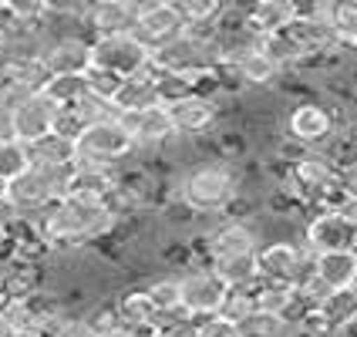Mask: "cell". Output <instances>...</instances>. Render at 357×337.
I'll use <instances>...</instances> for the list:
<instances>
[{"label": "cell", "instance_id": "1", "mask_svg": "<svg viewBox=\"0 0 357 337\" xmlns=\"http://www.w3.org/2000/svg\"><path fill=\"white\" fill-rule=\"evenodd\" d=\"M243 193V176L236 165L219 159H206L199 165L182 169L178 176V202L202 223V219H219L233 209V202Z\"/></svg>", "mask_w": 357, "mask_h": 337}, {"label": "cell", "instance_id": "2", "mask_svg": "<svg viewBox=\"0 0 357 337\" xmlns=\"http://www.w3.org/2000/svg\"><path fill=\"white\" fill-rule=\"evenodd\" d=\"M135 145L119 119H105L84 125L75 139V165H101V169H121L128 159H135Z\"/></svg>", "mask_w": 357, "mask_h": 337}, {"label": "cell", "instance_id": "3", "mask_svg": "<svg viewBox=\"0 0 357 337\" xmlns=\"http://www.w3.org/2000/svg\"><path fill=\"white\" fill-rule=\"evenodd\" d=\"M314 257L300 239H263L257 250V277L266 283L297 287L303 277L314 274Z\"/></svg>", "mask_w": 357, "mask_h": 337}, {"label": "cell", "instance_id": "4", "mask_svg": "<svg viewBox=\"0 0 357 337\" xmlns=\"http://www.w3.org/2000/svg\"><path fill=\"white\" fill-rule=\"evenodd\" d=\"M337 132H340V119H337V112H334V105L317 101V98L297 101L290 108L287 121H283V135L294 139L297 145H303L307 152H324L334 142Z\"/></svg>", "mask_w": 357, "mask_h": 337}, {"label": "cell", "instance_id": "5", "mask_svg": "<svg viewBox=\"0 0 357 337\" xmlns=\"http://www.w3.org/2000/svg\"><path fill=\"white\" fill-rule=\"evenodd\" d=\"M182 34H185V20L178 14L176 0H149V3H139V17H135V27H132V38L139 40L149 54L165 51Z\"/></svg>", "mask_w": 357, "mask_h": 337}, {"label": "cell", "instance_id": "6", "mask_svg": "<svg viewBox=\"0 0 357 337\" xmlns=\"http://www.w3.org/2000/svg\"><path fill=\"white\" fill-rule=\"evenodd\" d=\"M40 64L47 78H84L91 71V38L81 31L51 34L40 44Z\"/></svg>", "mask_w": 357, "mask_h": 337}, {"label": "cell", "instance_id": "7", "mask_svg": "<svg viewBox=\"0 0 357 337\" xmlns=\"http://www.w3.org/2000/svg\"><path fill=\"white\" fill-rule=\"evenodd\" d=\"M229 294V283L219 277L213 267H192L185 274H178V297L182 310L192 320L213 317L222 310V300Z\"/></svg>", "mask_w": 357, "mask_h": 337}, {"label": "cell", "instance_id": "8", "mask_svg": "<svg viewBox=\"0 0 357 337\" xmlns=\"http://www.w3.org/2000/svg\"><path fill=\"white\" fill-rule=\"evenodd\" d=\"M149 64H152V54L132 34H112V38L91 40V68L108 71L115 78H135L142 71H149Z\"/></svg>", "mask_w": 357, "mask_h": 337}, {"label": "cell", "instance_id": "9", "mask_svg": "<svg viewBox=\"0 0 357 337\" xmlns=\"http://www.w3.org/2000/svg\"><path fill=\"white\" fill-rule=\"evenodd\" d=\"M216 54L209 40L196 38V34H182L176 44H169L165 51L152 54V68L162 75H182V78H199L206 71H213Z\"/></svg>", "mask_w": 357, "mask_h": 337}, {"label": "cell", "instance_id": "10", "mask_svg": "<svg viewBox=\"0 0 357 337\" xmlns=\"http://www.w3.org/2000/svg\"><path fill=\"white\" fill-rule=\"evenodd\" d=\"M121 128L128 132V139L135 145V152H162L169 145H176L178 135L169 121V112L165 105H155V108H142V112H128V115H119Z\"/></svg>", "mask_w": 357, "mask_h": 337}, {"label": "cell", "instance_id": "11", "mask_svg": "<svg viewBox=\"0 0 357 337\" xmlns=\"http://www.w3.org/2000/svg\"><path fill=\"white\" fill-rule=\"evenodd\" d=\"M165 112H169V121H172L176 135L189 142L206 139L222 125V105L213 98H199V95L172 101V105H165Z\"/></svg>", "mask_w": 357, "mask_h": 337}, {"label": "cell", "instance_id": "12", "mask_svg": "<svg viewBox=\"0 0 357 337\" xmlns=\"http://www.w3.org/2000/svg\"><path fill=\"white\" fill-rule=\"evenodd\" d=\"M354 237L357 226L344 213H314V216L303 223V237L300 243L310 250V253H337V250H354Z\"/></svg>", "mask_w": 357, "mask_h": 337}, {"label": "cell", "instance_id": "13", "mask_svg": "<svg viewBox=\"0 0 357 337\" xmlns=\"http://www.w3.org/2000/svg\"><path fill=\"white\" fill-rule=\"evenodd\" d=\"M58 105L47 98L44 91H34L27 98L10 105V119H14V139L20 145H34V142L47 139L54 132V119H58Z\"/></svg>", "mask_w": 357, "mask_h": 337}, {"label": "cell", "instance_id": "14", "mask_svg": "<svg viewBox=\"0 0 357 337\" xmlns=\"http://www.w3.org/2000/svg\"><path fill=\"white\" fill-rule=\"evenodd\" d=\"M139 17V3L135 0H95L84 3V17H81V34L88 38H112V34H132Z\"/></svg>", "mask_w": 357, "mask_h": 337}, {"label": "cell", "instance_id": "15", "mask_svg": "<svg viewBox=\"0 0 357 337\" xmlns=\"http://www.w3.org/2000/svg\"><path fill=\"white\" fill-rule=\"evenodd\" d=\"M112 304H115L121 327H128V331H135L142 337L159 331V314H155V307H152V300H149L142 283H132V287H125L119 294H112Z\"/></svg>", "mask_w": 357, "mask_h": 337}, {"label": "cell", "instance_id": "16", "mask_svg": "<svg viewBox=\"0 0 357 337\" xmlns=\"http://www.w3.org/2000/svg\"><path fill=\"white\" fill-rule=\"evenodd\" d=\"M297 20V3L294 0H257L246 7V24L257 40L277 38Z\"/></svg>", "mask_w": 357, "mask_h": 337}, {"label": "cell", "instance_id": "17", "mask_svg": "<svg viewBox=\"0 0 357 337\" xmlns=\"http://www.w3.org/2000/svg\"><path fill=\"white\" fill-rule=\"evenodd\" d=\"M236 61V71H239V81H243V91H257V88H277L280 75H283V68H280L277 61L270 58L263 47H250V51H243Z\"/></svg>", "mask_w": 357, "mask_h": 337}, {"label": "cell", "instance_id": "18", "mask_svg": "<svg viewBox=\"0 0 357 337\" xmlns=\"http://www.w3.org/2000/svg\"><path fill=\"white\" fill-rule=\"evenodd\" d=\"M314 277L337 290H351L357 283V253L354 250H337V253H317L314 257Z\"/></svg>", "mask_w": 357, "mask_h": 337}, {"label": "cell", "instance_id": "19", "mask_svg": "<svg viewBox=\"0 0 357 337\" xmlns=\"http://www.w3.org/2000/svg\"><path fill=\"white\" fill-rule=\"evenodd\" d=\"M115 112L119 115H128V112H142V108H155L162 105L159 101V91H155V78H152V64H149V71H142L135 78H125L119 88V95H115Z\"/></svg>", "mask_w": 357, "mask_h": 337}, {"label": "cell", "instance_id": "20", "mask_svg": "<svg viewBox=\"0 0 357 337\" xmlns=\"http://www.w3.org/2000/svg\"><path fill=\"white\" fill-rule=\"evenodd\" d=\"M176 3L182 20H185V34H196V38L213 44L216 24L226 14V3H219V0H176Z\"/></svg>", "mask_w": 357, "mask_h": 337}, {"label": "cell", "instance_id": "21", "mask_svg": "<svg viewBox=\"0 0 357 337\" xmlns=\"http://www.w3.org/2000/svg\"><path fill=\"white\" fill-rule=\"evenodd\" d=\"M327 27L344 54H357V0H334L327 14Z\"/></svg>", "mask_w": 357, "mask_h": 337}, {"label": "cell", "instance_id": "22", "mask_svg": "<svg viewBox=\"0 0 357 337\" xmlns=\"http://www.w3.org/2000/svg\"><path fill=\"white\" fill-rule=\"evenodd\" d=\"M145 287V294L152 300V307H155V314H159V324L165 317H172L182 310V297H178V274H165V277H152L142 283Z\"/></svg>", "mask_w": 357, "mask_h": 337}, {"label": "cell", "instance_id": "23", "mask_svg": "<svg viewBox=\"0 0 357 337\" xmlns=\"http://www.w3.org/2000/svg\"><path fill=\"white\" fill-rule=\"evenodd\" d=\"M27 159L34 165H75V142L61 139V135H47V139L27 145Z\"/></svg>", "mask_w": 357, "mask_h": 337}, {"label": "cell", "instance_id": "24", "mask_svg": "<svg viewBox=\"0 0 357 337\" xmlns=\"http://www.w3.org/2000/svg\"><path fill=\"white\" fill-rule=\"evenodd\" d=\"M213 270L226 280L229 287H250L257 283V253H236V257H216Z\"/></svg>", "mask_w": 357, "mask_h": 337}, {"label": "cell", "instance_id": "25", "mask_svg": "<svg viewBox=\"0 0 357 337\" xmlns=\"http://www.w3.org/2000/svg\"><path fill=\"white\" fill-rule=\"evenodd\" d=\"M44 95L58 108H75L78 101L88 98V78H47Z\"/></svg>", "mask_w": 357, "mask_h": 337}, {"label": "cell", "instance_id": "26", "mask_svg": "<svg viewBox=\"0 0 357 337\" xmlns=\"http://www.w3.org/2000/svg\"><path fill=\"white\" fill-rule=\"evenodd\" d=\"M327 320H331V327H334V334H340V327L347 324V320L357 317V290H337V294H331V300L320 307Z\"/></svg>", "mask_w": 357, "mask_h": 337}, {"label": "cell", "instance_id": "27", "mask_svg": "<svg viewBox=\"0 0 357 337\" xmlns=\"http://www.w3.org/2000/svg\"><path fill=\"white\" fill-rule=\"evenodd\" d=\"M287 324L277 314H266V310H253L250 317L239 320V334L243 337H287Z\"/></svg>", "mask_w": 357, "mask_h": 337}, {"label": "cell", "instance_id": "28", "mask_svg": "<svg viewBox=\"0 0 357 337\" xmlns=\"http://www.w3.org/2000/svg\"><path fill=\"white\" fill-rule=\"evenodd\" d=\"M27 165H31L27 145H20V142H0V186H7L10 179H17Z\"/></svg>", "mask_w": 357, "mask_h": 337}, {"label": "cell", "instance_id": "29", "mask_svg": "<svg viewBox=\"0 0 357 337\" xmlns=\"http://www.w3.org/2000/svg\"><path fill=\"white\" fill-rule=\"evenodd\" d=\"M253 310H257V307H253V294H250V287H229V294H226V300H222L219 317L239 324L243 317H250Z\"/></svg>", "mask_w": 357, "mask_h": 337}, {"label": "cell", "instance_id": "30", "mask_svg": "<svg viewBox=\"0 0 357 337\" xmlns=\"http://www.w3.org/2000/svg\"><path fill=\"white\" fill-rule=\"evenodd\" d=\"M88 95L91 98H101V101H115V95H119V88H121V81L125 78H115V75H108V71H98V68H91L88 75Z\"/></svg>", "mask_w": 357, "mask_h": 337}, {"label": "cell", "instance_id": "31", "mask_svg": "<svg viewBox=\"0 0 357 337\" xmlns=\"http://www.w3.org/2000/svg\"><path fill=\"white\" fill-rule=\"evenodd\" d=\"M196 337H243V334H239V324L213 314V317L196 320Z\"/></svg>", "mask_w": 357, "mask_h": 337}, {"label": "cell", "instance_id": "32", "mask_svg": "<svg viewBox=\"0 0 357 337\" xmlns=\"http://www.w3.org/2000/svg\"><path fill=\"white\" fill-rule=\"evenodd\" d=\"M340 189L347 193V199H357V162L340 172Z\"/></svg>", "mask_w": 357, "mask_h": 337}, {"label": "cell", "instance_id": "33", "mask_svg": "<svg viewBox=\"0 0 357 337\" xmlns=\"http://www.w3.org/2000/svg\"><path fill=\"white\" fill-rule=\"evenodd\" d=\"M0 142H17L14 139V119H10L7 105H0Z\"/></svg>", "mask_w": 357, "mask_h": 337}, {"label": "cell", "instance_id": "34", "mask_svg": "<svg viewBox=\"0 0 357 337\" xmlns=\"http://www.w3.org/2000/svg\"><path fill=\"white\" fill-rule=\"evenodd\" d=\"M95 337H142V334H135V331H128V327L115 324V327H108V331H98Z\"/></svg>", "mask_w": 357, "mask_h": 337}, {"label": "cell", "instance_id": "35", "mask_svg": "<svg viewBox=\"0 0 357 337\" xmlns=\"http://www.w3.org/2000/svg\"><path fill=\"white\" fill-rule=\"evenodd\" d=\"M337 337H357V317L354 320H347L344 327H340V334Z\"/></svg>", "mask_w": 357, "mask_h": 337}, {"label": "cell", "instance_id": "36", "mask_svg": "<svg viewBox=\"0 0 357 337\" xmlns=\"http://www.w3.org/2000/svg\"><path fill=\"white\" fill-rule=\"evenodd\" d=\"M0 337H17V331L7 324V317H3V314H0Z\"/></svg>", "mask_w": 357, "mask_h": 337}, {"label": "cell", "instance_id": "37", "mask_svg": "<svg viewBox=\"0 0 357 337\" xmlns=\"http://www.w3.org/2000/svg\"><path fill=\"white\" fill-rule=\"evenodd\" d=\"M3 270H7V267L0 263V297H3Z\"/></svg>", "mask_w": 357, "mask_h": 337}, {"label": "cell", "instance_id": "38", "mask_svg": "<svg viewBox=\"0 0 357 337\" xmlns=\"http://www.w3.org/2000/svg\"><path fill=\"white\" fill-rule=\"evenodd\" d=\"M0 105H3V91H0Z\"/></svg>", "mask_w": 357, "mask_h": 337}, {"label": "cell", "instance_id": "39", "mask_svg": "<svg viewBox=\"0 0 357 337\" xmlns=\"http://www.w3.org/2000/svg\"><path fill=\"white\" fill-rule=\"evenodd\" d=\"M354 290H357V283H354Z\"/></svg>", "mask_w": 357, "mask_h": 337}]
</instances>
